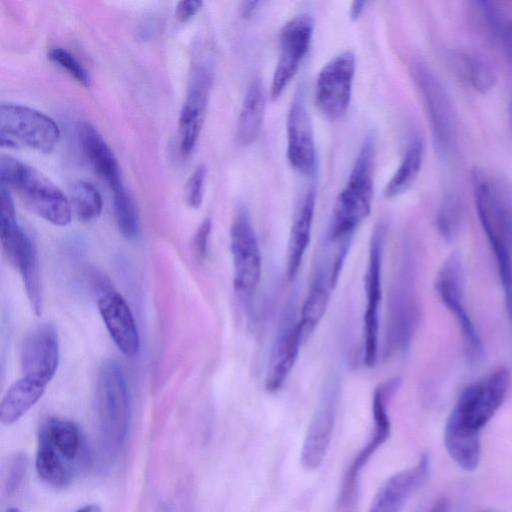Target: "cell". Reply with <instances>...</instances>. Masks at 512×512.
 <instances>
[{
    "mask_svg": "<svg viewBox=\"0 0 512 512\" xmlns=\"http://www.w3.org/2000/svg\"><path fill=\"white\" fill-rule=\"evenodd\" d=\"M386 224L379 221L373 228L368 254V264L364 276V289L367 299L364 313V363L375 366L378 358V308L381 300V270L383 248L386 237Z\"/></svg>",
    "mask_w": 512,
    "mask_h": 512,
    "instance_id": "12",
    "label": "cell"
},
{
    "mask_svg": "<svg viewBox=\"0 0 512 512\" xmlns=\"http://www.w3.org/2000/svg\"><path fill=\"white\" fill-rule=\"evenodd\" d=\"M337 408V390L327 387L309 424L300 453V462L307 470L317 469L328 451Z\"/></svg>",
    "mask_w": 512,
    "mask_h": 512,
    "instance_id": "20",
    "label": "cell"
},
{
    "mask_svg": "<svg viewBox=\"0 0 512 512\" xmlns=\"http://www.w3.org/2000/svg\"><path fill=\"white\" fill-rule=\"evenodd\" d=\"M203 2L200 0H182L179 1L175 8L176 18L180 22H186L191 19L202 7Z\"/></svg>",
    "mask_w": 512,
    "mask_h": 512,
    "instance_id": "38",
    "label": "cell"
},
{
    "mask_svg": "<svg viewBox=\"0 0 512 512\" xmlns=\"http://www.w3.org/2000/svg\"><path fill=\"white\" fill-rule=\"evenodd\" d=\"M60 129L48 115L25 105H0V140L6 148L26 146L48 153L57 145Z\"/></svg>",
    "mask_w": 512,
    "mask_h": 512,
    "instance_id": "9",
    "label": "cell"
},
{
    "mask_svg": "<svg viewBox=\"0 0 512 512\" xmlns=\"http://www.w3.org/2000/svg\"><path fill=\"white\" fill-rule=\"evenodd\" d=\"M260 4L259 1H245L241 6V15L244 18L250 17L253 12L256 10L257 6Z\"/></svg>",
    "mask_w": 512,
    "mask_h": 512,
    "instance_id": "41",
    "label": "cell"
},
{
    "mask_svg": "<svg viewBox=\"0 0 512 512\" xmlns=\"http://www.w3.org/2000/svg\"><path fill=\"white\" fill-rule=\"evenodd\" d=\"M498 39L502 43L508 56L512 59V19L504 22Z\"/></svg>",
    "mask_w": 512,
    "mask_h": 512,
    "instance_id": "39",
    "label": "cell"
},
{
    "mask_svg": "<svg viewBox=\"0 0 512 512\" xmlns=\"http://www.w3.org/2000/svg\"><path fill=\"white\" fill-rule=\"evenodd\" d=\"M97 414L103 445L110 453L118 452L128 432L130 409L124 373L113 360L103 363L99 371Z\"/></svg>",
    "mask_w": 512,
    "mask_h": 512,
    "instance_id": "7",
    "label": "cell"
},
{
    "mask_svg": "<svg viewBox=\"0 0 512 512\" xmlns=\"http://www.w3.org/2000/svg\"><path fill=\"white\" fill-rule=\"evenodd\" d=\"M87 462V448L75 423L51 417L41 424L35 467L42 481L65 487Z\"/></svg>",
    "mask_w": 512,
    "mask_h": 512,
    "instance_id": "3",
    "label": "cell"
},
{
    "mask_svg": "<svg viewBox=\"0 0 512 512\" xmlns=\"http://www.w3.org/2000/svg\"><path fill=\"white\" fill-rule=\"evenodd\" d=\"M478 219L497 262L506 309L512 317V185L480 168L471 172Z\"/></svg>",
    "mask_w": 512,
    "mask_h": 512,
    "instance_id": "2",
    "label": "cell"
},
{
    "mask_svg": "<svg viewBox=\"0 0 512 512\" xmlns=\"http://www.w3.org/2000/svg\"><path fill=\"white\" fill-rule=\"evenodd\" d=\"M464 218L463 203L455 191L445 194L436 217V227L446 242L454 241L461 232Z\"/></svg>",
    "mask_w": 512,
    "mask_h": 512,
    "instance_id": "32",
    "label": "cell"
},
{
    "mask_svg": "<svg viewBox=\"0 0 512 512\" xmlns=\"http://www.w3.org/2000/svg\"><path fill=\"white\" fill-rule=\"evenodd\" d=\"M77 136L90 166L111 191L123 187L117 159L99 131L90 122L81 121L77 126Z\"/></svg>",
    "mask_w": 512,
    "mask_h": 512,
    "instance_id": "23",
    "label": "cell"
},
{
    "mask_svg": "<svg viewBox=\"0 0 512 512\" xmlns=\"http://www.w3.org/2000/svg\"><path fill=\"white\" fill-rule=\"evenodd\" d=\"M113 193V207L120 233L127 239H134L139 233V214L132 195L123 186Z\"/></svg>",
    "mask_w": 512,
    "mask_h": 512,
    "instance_id": "34",
    "label": "cell"
},
{
    "mask_svg": "<svg viewBox=\"0 0 512 512\" xmlns=\"http://www.w3.org/2000/svg\"><path fill=\"white\" fill-rule=\"evenodd\" d=\"M423 161V142L419 136H414L404 153V156L384 188L387 198L398 196L405 192L416 180Z\"/></svg>",
    "mask_w": 512,
    "mask_h": 512,
    "instance_id": "30",
    "label": "cell"
},
{
    "mask_svg": "<svg viewBox=\"0 0 512 512\" xmlns=\"http://www.w3.org/2000/svg\"><path fill=\"white\" fill-rule=\"evenodd\" d=\"M447 59L453 73L475 91L486 93L494 87L495 72L481 56L463 50H453Z\"/></svg>",
    "mask_w": 512,
    "mask_h": 512,
    "instance_id": "27",
    "label": "cell"
},
{
    "mask_svg": "<svg viewBox=\"0 0 512 512\" xmlns=\"http://www.w3.org/2000/svg\"><path fill=\"white\" fill-rule=\"evenodd\" d=\"M0 183L15 190L31 212L53 225L65 226L71 221L72 206L69 199L35 168L11 156L2 155Z\"/></svg>",
    "mask_w": 512,
    "mask_h": 512,
    "instance_id": "5",
    "label": "cell"
},
{
    "mask_svg": "<svg viewBox=\"0 0 512 512\" xmlns=\"http://www.w3.org/2000/svg\"><path fill=\"white\" fill-rule=\"evenodd\" d=\"M206 167L198 165L189 176L186 187V202L191 208H198L203 200Z\"/></svg>",
    "mask_w": 512,
    "mask_h": 512,
    "instance_id": "36",
    "label": "cell"
},
{
    "mask_svg": "<svg viewBox=\"0 0 512 512\" xmlns=\"http://www.w3.org/2000/svg\"><path fill=\"white\" fill-rule=\"evenodd\" d=\"M266 107V94L262 81L253 79L244 95L236 125V141L241 146L252 144L259 136Z\"/></svg>",
    "mask_w": 512,
    "mask_h": 512,
    "instance_id": "26",
    "label": "cell"
},
{
    "mask_svg": "<svg viewBox=\"0 0 512 512\" xmlns=\"http://www.w3.org/2000/svg\"><path fill=\"white\" fill-rule=\"evenodd\" d=\"M374 135L365 136L348 179L332 208L327 240H351L358 225L370 214L373 197Z\"/></svg>",
    "mask_w": 512,
    "mask_h": 512,
    "instance_id": "4",
    "label": "cell"
},
{
    "mask_svg": "<svg viewBox=\"0 0 512 512\" xmlns=\"http://www.w3.org/2000/svg\"><path fill=\"white\" fill-rule=\"evenodd\" d=\"M303 342L299 320L291 303L282 316L274 340L265 377V388L270 393L281 389L297 360Z\"/></svg>",
    "mask_w": 512,
    "mask_h": 512,
    "instance_id": "17",
    "label": "cell"
},
{
    "mask_svg": "<svg viewBox=\"0 0 512 512\" xmlns=\"http://www.w3.org/2000/svg\"><path fill=\"white\" fill-rule=\"evenodd\" d=\"M416 277L414 252L406 246L390 291L385 348L387 355L405 353L416 331L419 321Z\"/></svg>",
    "mask_w": 512,
    "mask_h": 512,
    "instance_id": "6",
    "label": "cell"
},
{
    "mask_svg": "<svg viewBox=\"0 0 512 512\" xmlns=\"http://www.w3.org/2000/svg\"><path fill=\"white\" fill-rule=\"evenodd\" d=\"M429 512H449V503L446 499H440Z\"/></svg>",
    "mask_w": 512,
    "mask_h": 512,
    "instance_id": "42",
    "label": "cell"
},
{
    "mask_svg": "<svg viewBox=\"0 0 512 512\" xmlns=\"http://www.w3.org/2000/svg\"><path fill=\"white\" fill-rule=\"evenodd\" d=\"M315 203L316 193L315 190L311 188L304 195L294 216L289 235L286 258V275L289 281H293L295 279L307 247L309 246Z\"/></svg>",
    "mask_w": 512,
    "mask_h": 512,
    "instance_id": "24",
    "label": "cell"
},
{
    "mask_svg": "<svg viewBox=\"0 0 512 512\" xmlns=\"http://www.w3.org/2000/svg\"><path fill=\"white\" fill-rule=\"evenodd\" d=\"M20 360L22 377L47 385L59 363V340L53 324H42L28 334L21 348Z\"/></svg>",
    "mask_w": 512,
    "mask_h": 512,
    "instance_id": "18",
    "label": "cell"
},
{
    "mask_svg": "<svg viewBox=\"0 0 512 512\" xmlns=\"http://www.w3.org/2000/svg\"><path fill=\"white\" fill-rule=\"evenodd\" d=\"M4 512H20V510H19V509H17V508L12 507V508L7 509V510H6V511H4Z\"/></svg>",
    "mask_w": 512,
    "mask_h": 512,
    "instance_id": "45",
    "label": "cell"
},
{
    "mask_svg": "<svg viewBox=\"0 0 512 512\" xmlns=\"http://www.w3.org/2000/svg\"><path fill=\"white\" fill-rule=\"evenodd\" d=\"M210 232L211 221L207 218L200 224L194 237L195 251L200 258L207 255Z\"/></svg>",
    "mask_w": 512,
    "mask_h": 512,
    "instance_id": "37",
    "label": "cell"
},
{
    "mask_svg": "<svg viewBox=\"0 0 512 512\" xmlns=\"http://www.w3.org/2000/svg\"><path fill=\"white\" fill-rule=\"evenodd\" d=\"M213 84V70L206 61L196 64L179 116L180 152L189 156L198 141Z\"/></svg>",
    "mask_w": 512,
    "mask_h": 512,
    "instance_id": "15",
    "label": "cell"
},
{
    "mask_svg": "<svg viewBox=\"0 0 512 512\" xmlns=\"http://www.w3.org/2000/svg\"><path fill=\"white\" fill-rule=\"evenodd\" d=\"M510 120H511V126H512V103H511V108H510Z\"/></svg>",
    "mask_w": 512,
    "mask_h": 512,
    "instance_id": "46",
    "label": "cell"
},
{
    "mask_svg": "<svg viewBox=\"0 0 512 512\" xmlns=\"http://www.w3.org/2000/svg\"><path fill=\"white\" fill-rule=\"evenodd\" d=\"M230 248L234 269V291L248 308L256 295L261 278V254L249 211L239 206L230 228Z\"/></svg>",
    "mask_w": 512,
    "mask_h": 512,
    "instance_id": "10",
    "label": "cell"
},
{
    "mask_svg": "<svg viewBox=\"0 0 512 512\" xmlns=\"http://www.w3.org/2000/svg\"><path fill=\"white\" fill-rule=\"evenodd\" d=\"M313 30L314 21L308 13L295 15L284 24L271 83L272 98H277L294 77L310 47Z\"/></svg>",
    "mask_w": 512,
    "mask_h": 512,
    "instance_id": "14",
    "label": "cell"
},
{
    "mask_svg": "<svg viewBox=\"0 0 512 512\" xmlns=\"http://www.w3.org/2000/svg\"><path fill=\"white\" fill-rule=\"evenodd\" d=\"M464 287L462 256L459 251H454L440 267L435 289L442 303L457 319L466 357L477 363L484 355V347L465 306Z\"/></svg>",
    "mask_w": 512,
    "mask_h": 512,
    "instance_id": "11",
    "label": "cell"
},
{
    "mask_svg": "<svg viewBox=\"0 0 512 512\" xmlns=\"http://www.w3.org/2000/svg\"><path fill=\"white\" fill-rule=\"evenodd\" d=\"M75 512H102L101 509L94 504L86 505Z\"/></svg>",
    "mask_w": 512,
    "mask_h": 512,
    "instance_id": "43",
    "label": "cell"
},
{
    "mask_svg": "<svg viewBox=\"0 0 512 512\" xmlns=\"http://www.w3.org/2000/svg\"><path fill=\"white\" fill-rule=\"evenodd\" d=\"M287 159L301 174H310L315 167V142L304 92L299 88L291 102L287 121Z\"/></svg>",
    "mask_w": 512,
    "mask_h": 512,
    "instance_id": "19",
    "label": "cell"
},
{
    "mask_svg": "<svg viewBox=\"0 0 512 512\" xmlns=\"http://www.w3.org/2000/svg\"><path fill=\"white\" fill-rule=\"evenodd\" d=\"M401 385V379L394 377L379 384L372 396L373 431L366 445L356 455L345 474L341 489V501L347 500L354 491L360 471L373 454L389 438L391 423L387 405Z\"/></svg>",
    "mask_w": 512,
    "mask_h": 512,
    "instance_id": "16",
    "label": "cell"
},
{
    "mask_svg": "<svg viewBox=\"0 0 512 512\" xmlns=\"http://www.w3.org/2000/svg\"><path fill=\"white\" fill-rule=\"evenodd\" d=\"M410 71L424 103L435 147L442 157H448L455 149L457 138L456 115L450 95L424 60L414 59Z\"/></svg>",
    "mask_w": 512,
    "mask_h": 512,
    "instance_id": "8",
    "label": "cell"
},
{
    "mask_svg": "<svg viewBox=\"0 0 512 512\" xmlns=\"http://www.w3.org/2000/svg\"><path fill=\"white\" fill-rule=\"evenodd\" d=\"M331 265L326 260L318 261L310 289L301 307L299 325L305 341L317 327L325 312L330 298Z\"/></svg>",
    "mask_w": 512,
    "mask_h": 512,
    "instance_id": "25",
    "label": "cell"
},
{
    "mask_svg": "<svg viewBox=\"0 0 512 512\" xmlns=\"http://www.w3.org/2000/svg\"><path fill=\"white\" fill-rule=\"evenodd\" d=\"M98 309L118 349L127 357L137 355L140 349L139 334L124 298L116 292H107L99 298Z\"/></svg>",
    "mask_w": 512,
    "mask_h": 512,
    "instance_id": "21",
    "label": "cell"
},
{
    "mask_svg": "<svg viewBox=\"0 0 512 512\" xmlns=\"http://www.w3.org/2000/svg\"><path fill=\"white\" fill-rule=\"evenodd\" d=\"M71 206L78 218L84 222L96 219L102 211L99 191L89 182L78 180L71 185Z\"/></svg>",
    "mask_w": 512,
    "mask_h": 512,
    "instance_id": "33",
    "label": "cell"
},
{
    "mask_svg": "<svg viewBox=\"0 0 512 512\" xmlns=\"http://www.w3.org/2000/svg\"><path fill=\"white\" fill-rule=\"evenodd\" d=\"M16 268L19 270L30 305L36 315H40L43 307L39 263L36 247L33 242L24 251Z\"/></svg>",
    "mask_w": 512,
    "mask_h": 512,
    "instance_id": "31",
    "label": "cell"
},
{
    "mask_svg": "<svg viewBox=\"0 0 512 512\" xmlns=\"http://www.w3.org/2000/svg\"><path fill=\"white\" fill-rule=\"evenodd\" d=\"M0 196L1 243L7 259L16 267L21 255L31 242V239L17 222L14 203L9 189L0 185Z\"/></svg>",
    "mask_w": 512,
    "mask_h": 512,
    "instance_id": "29",
    "label": "cell"
},
{
    "mask_svg": "<svg viewBox=\"0 0 512 512\" xmlns=\"http://www.w3.org/2000/svg\"><path fill=\"white\" fill-rule=\"evenodd\" d=\"M510 382V371L499 367L460 393L447 418L444 440L451 458L462 469L477 468L481 455L480 431L503 404Z\"/></svg>",
    "mask_w": 512,
    "mask_h": 512,
    "instance_id": "1",
    "label": "cell"
},
{
    "mask_svg": "<svg viewBox=\"0 0 512 512\" xmlns=\"http://www.w3.org/2000/svg\"><path fill=\"white\" fill-rule=\"evenodd\" d=\"M46 385L22 377L4 394L0 404V421L10 425L19 420L43 395Z\"/></svg>",
    "mask_w": 512,
    "mask_h": 512,
    "instance_id": "28",
    "label": "cell"
},
{
    "mask_svg": "<svg viewBox=\"0 0 512 512\" xmlns=\"http://www.w3.org/2000/svg\"><path fill=\"white\" fill-rule=\"evenodd\" d=\"M429 454L418 462L392 475L374 496L368 512H400L410 495L425 481L429 471Z\"/></svg>",
    "mask_w": 512,
    "mask_h": 512,
    "instance_id": "22",
    "label": "cell"
},
{
    "mask_svg": "<svg viewBox=\"0 0 512 512\" xmlns=\"http://www.w3.org/2000/svg\"><path fill=\"white\" fill-rule=\"evenodd\" d=\"M159 512H172L167 506H162Z\"/></svg>",
    "mask_w": 512,
    "mask_h": 512,
    "instance_id": "44",
    "label": "cell"
},
{
    "mask_svg": "<svg viewBox=\"0 0 512 512\" xmlns=\"http://www.w3.org/2000/svg\"><path fill=\"white\" fill-rule=\"evenodd\" d=\"M355 75V56L343 51L331 58L321 68L315 86V102L328 118L343 115L351 100Z\"/></svg>",
    "mask_w": 512,
    "mask_h": 512,
    "instance_id": "13",
    "label": "cell"
},
{
    "mask_svg": "<svg viewBox=\"0 0 512 512\" xmlns=\"http://www.w3.org/2000/svg\"><path fill=\"white\" fill-rule=\"evenodd\" d=\"M48 58L83 86L90 85V76L87 70L65 48L52 47L48 51Z\"/></svg>",
    "mask_w": 512,
    "mask_h": 512,
    "instance_id": "35",
    "label": "cell"
},
{
    "mask_svg": "<svg viewBox=\"0 0 512 512\" xmlns=\"http://www.w3.org/2000/svg\"><path fill=\"white\" fill-rule=\"evenodd\" d=\"M366 4L367 2L363 0L353 1L349 10L350 19L353 21L357 20L364 11Z\"/></svg>",
    "mask_w": 512,
    "mask_h": 512,
    "instance_id": "40",
    "label": "cell"
}]
</instances>
